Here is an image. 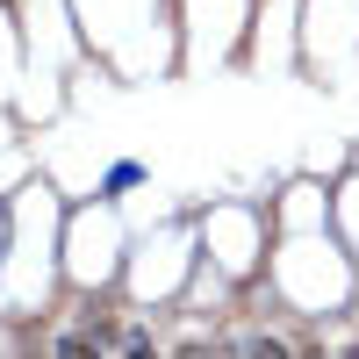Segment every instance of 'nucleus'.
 <instances>
[]
</instances>
